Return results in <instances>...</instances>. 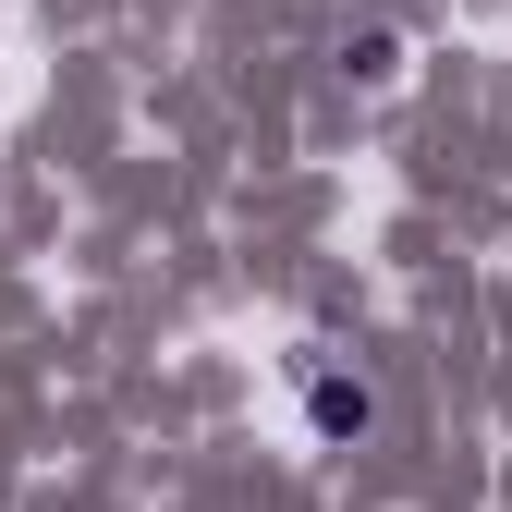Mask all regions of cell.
Wrapping results in <instances>:
<instances>
[{
  "instance_id": "obj_2",
  "label": "cell",
  "mask_w": 512,
  "mask_h": 512,
  "mask_svg": "<svg viewBox=\"0 0 512 512\" xmlns=\"http://www.w3.org/2000/svg\"><path fill=\"white\" fill-rule=\"evenodd\" d=\"M342 61H354V74H366V86H391V74H403V37H354Z\"/></svg>"
},
{
  "instance_id": "obj_1",
  "label": "cell",
  "mask_w": 512,
  "mask_h": 512,
  "mask_svg": "<svg viewBox=\"0 0 512 512\" xmlns=\"http://www.w3.org/2000/svg\"><path fill=\"white\" fill-rule=\"evenodd\" d=\"M293 378H305V427H317V452H354V439H378V391H366L354 366H330V354H305Z\"/></svg>"
}]
</instances>
